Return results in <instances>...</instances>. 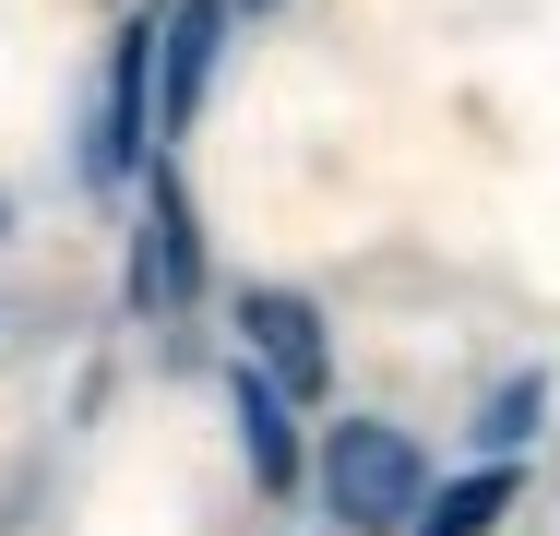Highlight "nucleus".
I'll list each match as a JSON object with an SVG mask.
<instances>
[{
	"label": "nucleus",
	"instance_id": "4",
	"mask_svg": "<svg viewBox=\"0 0 560 536\" xmlns=\"http://www.w3.org/2000/svg\"><path fill=\"white\" fill-rule=\"evenodd\" d=\"M238 358L287 394V406H311L323 382H335V346H323V311L299 299V287H250L238 299Z\"/></svg>",
	"mask_w": 560,
	"mask_h": 536
},
{
	"label": "nucleus",
	"instance_id": "3",
	"mask_svg": "<svg viewBox=\"0 0 560 536\" xmlns=\"http://www.w3.org/2000/svg\"><path fill=\"white\" fill-rule=\"evenodd\" d=\"M143 155H155V12L143 24H119L108 48V84H96V143H84V179H143Z\"/></svg>",
	"mask_w": 560,
	"mask_h": 536
},
{
	"label": "nucleus",
	"instance_id": "2",
	"mask_svg": "<svg viewBox=\"0 0 560 536\" xmlns=\"http://www.w3.org/2000/svg\"><path fill=\"white\" fill-rule=\"evenodd\" d=\"M203 299V214L179 191V167H143V226H131V311L167 322Z\"/></svg>",
	"mask_w": 560,
	"mask_h": 536
},
{
	"label": "nucleus",
	"instance_id": "9",
	"mask_svg": "<svg viewBox=\"0 0 560 536\" xmlns=\"http://www.w3.org/2000/svg\"><path fill=\"white\" fill-rule=\"evenodd\" d=\"M226 12H275V0H226Z\"/></svg>",
	"mask_w": 560,
	"mask_h": 536
},
{
	"label": "nucleus",
	"instance_id": "1",
	"mask_svg": "<svg viewBox=\"0 0 560 536\" xmlns=\"http://www.w3.org/2000/svg\"><path fill=\"white\" fill-rule=\"evenodd\" d=\"M430 501V453L394 418H335L323 429V513L335 536H406Z\"/></svg>",
	"mask_w": 560,
	"mask_h": 536
},
{
	"label": "nucleus",
	"instance_id": "5",
	"mask_svg": "<svg viewBox=\"0 0 560 536\" xmlns=\"http://www.w3.org/2000/svg\"><path fill=\"white\" fill-rule=\"evenodd\" d=\"M215 60H226V0H167V12H155V143L203 119Z\"/></svg>",
	"mask_w": 560,
	"mask_h": 536
},
{
	"label": "nucleus",
	"instance_id": "8",
	"mask_svg": "<svg viewBox=\"0 0 560 536\" xmlns=\"http://www.w3.org/2000/svg\"><path fill=\"white\" fill-rule=\"evenodd\" d=\"M537 429H549V370H513V382L477 406V441H489V465H513Z\"/></svg>",
	"mask_w": 560,
	"mask_h": 536
},
{
	"label": "nucleus",
	"instance_id": "7",
	"mask_svg": "<svg viewBox=\"0 0 560 536\" xmlns=\"http://www.w3.org/2000/svg\"><path fill=\"white\" fill-rule=\"evenodd\" d=\"M501 513H513V465H465V477H442L418 501L406 536H501Z\"/></svg>",
	"mask_w": 560,
	"mask_h": 536
},
{
	"label": "nucleus",
	"instance_id": "6",
	"mask_svg": "<svg viewBox=\"0 0 560 536\" xmlns=\"http://www.w3.org/2000/svg\"><path fill=\"white\" fill-rule=\"evenodd\" d=\"M226 418H238V453H250V477H262V489H299V477H311V453H299V406H287L250 358L226 370Z\"/></svg>",
	"mask_w": 560,
	"mask_h": 536
}]
</instances>
